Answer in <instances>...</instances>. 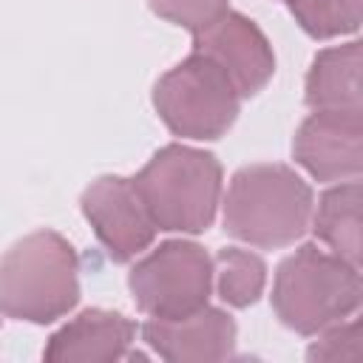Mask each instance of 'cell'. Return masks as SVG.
<instances>
[{"instance_id":"17","label":"cell","mask_w":363,"mask_h":363,"mask_svg":"<svg viewBox=\"0 0 363 363\" xmlns=\"http://www.w3.org/2000/svg\"><path fill=\"white\" fill-rule=\"evenodd\" d=\"M153 14H159L162 20L182 26L187 31H201L210 23H216L218 17H224L230 9V0H147Z\"/></svg>"},{"instance_id":"6","label":"cell","mask_w":363,"mask_h":363,"mask_svg":"<svg viewBox=\"0 0 363 363\" xmlns=\"http://www.w3.org/2000/svg\"><path fill=\"white\" fill-rule=\"evenodd\" d=\"M216 284V264L196 241H164L133 264L130 295L147 318H182L201 306Z\"/></svg>"},{"instance_id":"5","label":"cell","mask_w":363,"mask_h":363,"mask_svg":"<svg viewBox=\"0 0 363 363\" xmlns=\"http://www.w3.org/2000/svg\"><path fill=\"white\" fill-rule=\"evenodd\" d=\"M241 94L233 79L207 57L190 54L153 88L159 119L184 139H218L238 116Z\"/></svg>"},{"instance_id":"2","label":"cell","mask_w":363,"mask_h":363,"mask_svg":"<svg viewBox=\"0 0 363 363\" xmlns=\"http://www.w3.org/2000/svg\"><path fill=\"white\" fill-rule=\"evenodd\" d=\"M309 184L286 164L241 167L224 199V230L252 247L275 250L295 244L312 224Z\"/></svg>"},{"instance_id":"12","label":"cell","mask_w":363,"mask_h":363,"mask_svg":"<svg viewBox=\"0 0 363 363\" xmlns=\"http://www.w3.org/2000/svg\"><path fill=\"white\" fill-rule=\"evenodd\" d=\"M303 91L312 111L363 122V43H343L318 51Z\"/></svg>"},{"instance_id":"11","label":"cell","mask_w":363,"mask_h":363,"mask_svg":"<svg viewBox=\"0 0 363 363\" xmlns=\"http://www.w3.org/2000/svg\"><path fill=\"white\" fill-rule=\"evenodd\" d=\"M136 326L122 312L85 309L57 329L43 352L48 363H108L128 357Z\"/></svg>"},{"instance_id":"10","label":"cell","mask_w":363,"mask_h":363,"mask_svg":"<svg viewBox=\"0 0 363 363\" xmlns=\"http://www.w3.org/2000/svg\"><path fill=\"white\" fill-rule=\"evenodd\" d=\"M292 153L318 182H346L363 176V122L315 111L295 133Z\"/></svg>"},{"instance_id":"1","label":"cell","mask_w":363,"mask_h":363,"mask_svg":"<svg viewBox=\"0 0 363 363\" xmlns=\"http://www.w3.org/2000/svg\"><path fill=\"white\" fill-rule=\"evenodd\" d=\"M272 306L298 335H320L363 306V269L332 250L303 244L281 261Z\"/></svg>"},{"instance_id":"13","label":"cell","mask_w":363,"mask_h":363,"mask_svg":"<svg viewBox=\"0 0 363 363\" xmlns=\"http://www.w3.org/2000/svg\"><path fill=\"white\" fill-rule=\"evenodd\" d=\"M312 227L335 255L363 269V182L329 187L318 201Z\"/></svg>"},{"instance_id":"15","label":"cell","mask_w":363,"mask_h":363,"mask_svg":"<svg viewBox=\"0 0 363 363\" xmlns=\"http://www.w3.org/2000/svg\"><path fill=\"white\" fill-rule=\"evenodd\" d=\"M298 26L315 37H340L363 26V0H286Z\"/></svg>"},{"instance_id":"14","label":"cell","mask_w":363,"mask_h":363,"mask_svg":"<svg viewBox=\"0 0 363 363\" xmlns=\"http://www.w3.org/2000/svg\"><path fill=\"white\" fill-rule=\"evenodd\" d=\"M213 264H216V289L224 303L244 309L261 298L267 284V267L255 252L224 247L216 252Z\"/></svg>"},{"instance_id":"7","label":"cell","mask_w":363,"mask_h":363,"mask_svg":"<svg viewBox=\"0 0 363 363\" xmlns=\"http://www.w3.org/2000/svg\"><path fill=\"white\" fill-rule=\"evenodd\" d=\"M82 213L116 264L147 250L159 230L136 182L125 176H99L91 182L82 193Z\"/></svg>"},{"instance_id":"8","label":"cell","mask_w":363,"mask_h":363,"mask_svg":"<svg viewBox=\"0 0 363 363\" xmlns=\"http://www.w3.org/2000/svg\"><path fill=\"white\" fill-rule=\"evenodd\" d=\"M193 54L213 60L238 88L241 96L258 94L275 74V54L261 28L244 14L227 11L193 34Z\"/></svg>"},{"instance_id":"16","label":"cell","mask_w":363,"mask_h":363,"mask_svg":"<svg viewBox=\"0 0 363 363\" xmlns=\"http://www.w3.org/2000/svg\"><path fill=\"white\" fill-rule=\"evenodd\" d=\"M318 363H360L363 360V306L354 320H340L337 326L318 335L306 352Z\"/></svg>"},{"instance_id":"4","label":"cell","mask_w":363,"mask_h":363,"mask_svg":"<svg viewBox=\"0 0 363 363\" xmlns=\"http://www.w3.org/2000/svg\"><path fill=\"white\" fill-rule=\"evenodd\" d=\"M153 221L167 233H201L221 199V164L213 153L167 145L133 176Z\"/></svg>"},{"instance_id":"9","label":"cell","mask_w":363,"mask_h":363,"mask_svg":"<svg viewBox=\"0 0 363 363\" xmlns=\"http://www.w3.org/2000/svg\"><path fill=\"white\" fill-rule=\"evenodd\" d=\"M142 337L170 363H213L233 354L235 320L224 309L201 306L182 318H150Z\"/></svg>"},{"instance_id":"3","label":"cell","mask_w":363,"mask_h":363,"mask_svg":"<svg viewBox=\"0 0 363 363\" xmlns=\"http://www.w3.org/2000/svg\"><path fill=\"white\" fill-rule=\"evenodd\" d=\"M79 301V258L54 230L20 238L0 267V309L11 320L51 323Z\"/></svg>"}]
</instances>
